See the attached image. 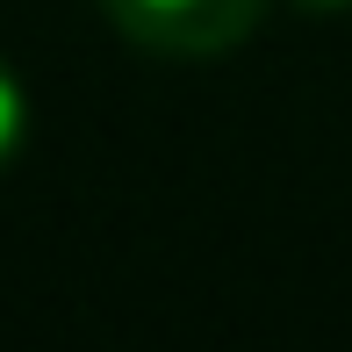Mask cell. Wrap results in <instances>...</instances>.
Masks as SVG:
<instances>
[{"instance_id":"6da1fadb","label":"cell","mask_w":352,"mask_h":352,"mask_svg":"<svg viewBox=\"0 0 352 352\" xmlns=\"http://www.w3.org/2000/svg\"><path fill=\"white\" fill-rule=\"evenodd\" d=\"M101 14L151 58H223L266 22V0H101Z\"/></svg>"},{"instance_id":"3957f363","label":"cell","mask_w":352,"mask_h":352,"mask_svg":"<svg viewBox=\"0 0 352 352\" xmlns=\"http://www.w3.org/2000/svg\"><path fill=\"white\" fill-rule=\"evenodd\" d=\"M295 8H302V14H345L352 0H295Z\"/></svg>"},{"instance_id":"7a4b0ae2","label":"cell","mask_w":352,"mask_h":352,"mask_svg":"<svg viewBox=\"0 0 352 352\" xmlns=\"http://www.w3.org/2000/svg\"><path fill=\"white\" fill-rule=\"evenodd\" d=\"M22 137H29V101H22V79H14V72H8V58H0V173L14 166Z\"/></svg>"}]
</instances>
